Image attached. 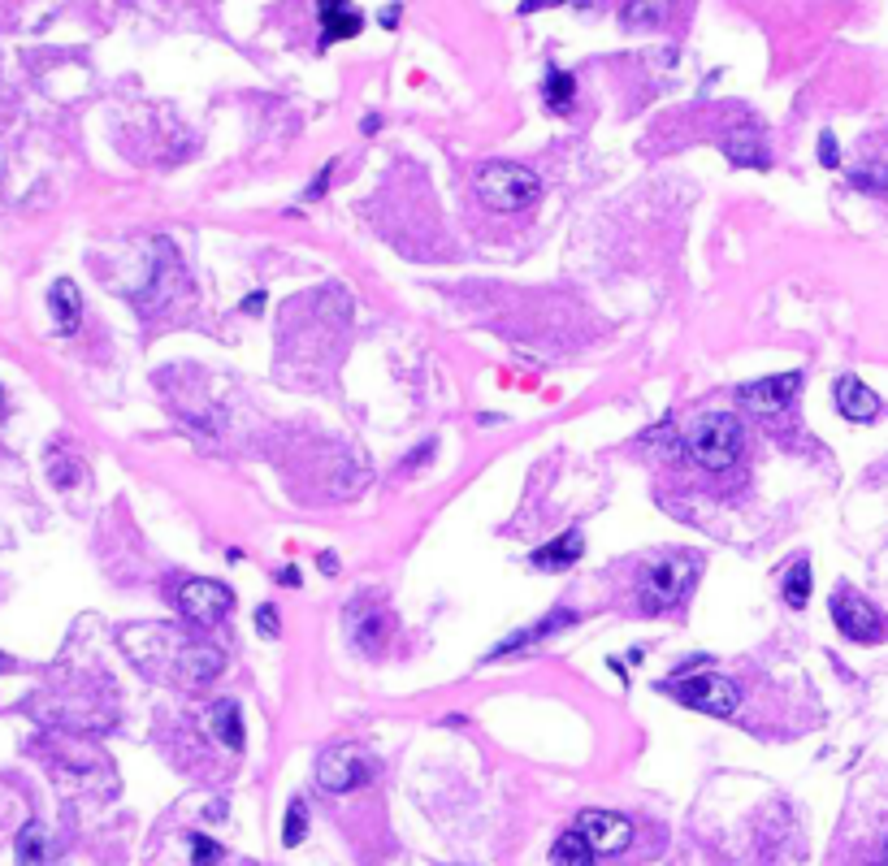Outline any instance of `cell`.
Instances as JSON below:
<instances>
[{
    "label": "cell",
    "instance_id": "1",
    "mask_svg": "<svg viewBox=\"0 0 888 866\" xmlns=\"http://www.w3.org/2000/svg\"><path fill=\"white\" fill-rule=\"evenodd\" d=\"M685 451L707 472H724V468L737 464L741 451H746V429H741V421L728 416V412H698L685 429Z\"/></svg>",
    "mask_w": 888,
    "mask_h": 866
},
{
    "label": "cell",
    "instance_id": "2",
    "mask_svg": "<svg viewBox=\"0 0 888 866\" xmlns=\"http://www.w3.org/2000/svg\"><path fill=\"white\" fill-rule=\"evenodd\" d=\"M477 195L494 213H520L542 200V178L529 165L516 161H490L477 169Z\"/></svg>",
    "mask_w": 888,
    "mask_h": 866
},
{
    "label": "cell",
    "instance_id": "3",
    "mask_svg": "<svg viewBox=\"0 0 888 866\" xmlns=\"http://www.w3.org/2000/svg\"><path fill=\"white\" fill-rule=\"evenodd\" d=\"M659 689L668 693V698L694 706V711H702V715H711V719H728L737 711V702H741V693H737L733 680L720 676V672H711V667H702V672H681V676L663 680Z\"/></svg>",
    "mask_w": 888,
    "mask_h": 866
},
{
    "label": "cell",
    "instance_id": "4",
    "mask_svg": "<svg viewBox=\"0 0 888 866\" xmlns=\"http://www.w3.org/2000/svg\"><path fill=\"white\" fill-rule=\"evenodd\" d=\"M694 576H698V559H689V555H663V559H655L642 572V585H637V589H642V611L646 615L672 611L676 602L689 594Z\"/></svg>",
    "mask_w": 888,
    "mask_h": 866
},
{
    "label": "cell",
    "instance_id": "5",
    "mask_svg": "<svg viewBox=\"0 0 888 866\" xmlns=\"http://www.w3.org/2000/svg\"><path fill=\"white\" fill-rule=\"evenodd\" d=\"M377 776V763L360 745H334L317 758V784L325 793H356Z\"/></svg>",
    "mask_w": 888,
    "mask_h": 866
},
{
    "label": "cell",
    "instance_id": "6",
    "mask_svg": "<svg viewBox=\"0 0 888 866\" xmlns=\"http://www.w3.org/2000/svg\"><path fill=\"white\" fill-rule=\"evenodd\" d=\"M832 611V624L841 628V637L850 641H863V646H876V641H888V620L871 607V602L863 594H854V589H837L828 602Z\"/></svg>",
    "mask_w": 888,
    "mask_h": 866
},
{
    "label": "cell",
    "instance_id": "7",
    "mask_svg": "<svg viewBox=\"0 0 888 866\" xmlns=\"http://www.w3.org/2000/svg\"><path fill=\"white\" fill-rule=\"evenodd\" d=\"M234 607V589L221 585V581H204V576H195V581H187L178 589V611L187 615L191 624H217L226 620Z\"/></svg>",
    "mask_w": 888,
    "mask_h": 866
},
{
    "label": "cell",
    "instance_id": "8",
    "mask_svg": "<svg viewBox=\"0 0 888 866\" xmlns=\"http://www.w3.org/2000/svg\"><path fill=\"white\" fill-rule=\"evenodd\" d=\"M802 390V373H780V377H759L737 390V403L759 416H785Z\"/></svg>",
    "mask_w": 888,
    "mask_h": 866
},
{
    "label": "cell",
    "instance_id": "9",
    "mask_svg": "<svg viewBox=\"0 0 888 866\" xmlns=\"http://www.w3.org/2000/svg\"><path fill=\"white\" fill-rule=\"evenodd\" d=\"M581 836L590 841L594 854H620V849L633 845V823L616 815V810H585L577 819Z\"/></svg>",
    "mask_w": 888,
    "mask_h": 866
},
{
    "label": "cell",
    "instance_id": "10",
    "mask_svg": "<svg viewBox=\"0 0 888 866\" xmlns=\"http://www.w3.org/2000/svg\"><path fill=\"white\" fill-rule=\"evenodd\" d=\"M832 399H837V412L845 416V421L854 425H871L880 416V395L871 390L867 382H858L854 373L837 377V386H832Z\"/></svg>",
    "mask_w": 888,
    "mask_h": 866
},
{
    "label": "cell",
    "instance_id": "11",
    "mask_svg": "<svg viewBox=\"0 0 888 866\" xmlns=\"http://www.w3.org/2000/svg\"><path fill=\"white\" fill-rule=\"evenodd\" d=\"M724 156L741 169H772V152H767V143L759 130L741 126V130H728L724 135Z\"/></svg>",
    "mask_w": 888,
    "mask_h": 866
},
{
    "label": "cell",
    "instance_id": "12",
    "mask_svg": "<svg viewBox=\"0 0 888 866\" xmlns=\"http://www.w3.org/2000/svg\"><path fill=\"white\" fill-rule=\"evenodd\" d=\"M585 555V537H581V529H568V533H559V537H551V542H542L538 550H533V568H542V572H564V568H572Z\"/></svg>",
    "mask_w": 888,
    "mask_h": 866
},
{
    "label": "cell",
    "instance_id": "13",
    "mask_svg": "<svg viewBox=\"0 0 888 866\" xmlns=\"http://www.w3.org/2000/svg\"><path fill=\"white\" fill-rule=\"evenodd\" d=\"M48 312H52V325H57V334H74L78 325H83V295H78V286L70 278H57L48 291Z\"/></svg>",
    "mask_w": 888,
    "mask_h": 866
},
{
    "label": "cell",
    "instance_id": "14",
    "mask_svg": "<svg viewBox=\"0 0 888 866\" xmlns=\"http://www.w3.org/2000/svg\"><path fill=\"white\" fill-rule=\"evenodd\" d=\"M217 672H221V650H213V646H182L178 650V680L187 689L208 685Z\"/></svg>",
    "mask_w": 888,
    "mask_h": 866
},
{
    "label": "cell",
    "instance_id": "15",
    "mask_svg": "<svg viewBox=\"0 0 888 866\" xmlns=\"http://www.w3.org/2000/svg\"><path fill=\"white\" fill-rule=\"evenodd\" d=\"M13 854H18V866H57V841L48 836L44 823H26Z\"/></svg>",
    "mask_w": 888,
    "mask_h": 866
},
{
    "label": "cell",
    "instance_id": "16",
    "mask_svg": "<svg viewBox=\"0 0 888 866\" xmlns=\"http://www.w3.org/2000/svg\"><path fill=\"white\" fill-rule=\"evenodd\" d=\"M321 31H325V44L351 39L364 31V13L351 9L347 0H321Z\"/></svg>",
    "mask_w": 888,
    "mask_h": 866
},
{
    "label": "cell",
    "instance_id": "17",
    "mask_svg": "<svg viewBox=\"0 0 888 866\" xmlns=\"http://www.w3.org/2000/svg\"><path fill=\"white\" fill-rule=\"evenodd\" d=\"M672 18V0H624L620 26L624 31H659Z\"/></svg>",
    "mask_w": 888,
    "mask_h": 866
},
{
    "label": "cell",
    "instance_id": "18",
    "mask_svg": "<svg viewBox=\"0 0 888 866\" xmlns=\"http://www.w3.org/2000/svg\"><path fill=\"white\" fill-rule=\"evenodd\" d=\"M208 724L230 750H243V715H239V702L234 698H217L213 711H208Z\"/></svg>",
    "mask_w": 888,
    "mask_h": 866
},
{
    "label": "cell",
    "instance_id": "19",
    "mask_svg": "<svg viewBox=\"0 0 888 866\" xmlns=\"http://www.w3.org/2000/svg\"><path fill=\"white\" fill-rule=\"evenodd\" d=\"M572 620H577V615H572V611H555V615H546V620H538L533 628H525V633H512V637L503 641V646H494L490 659H503L507 650H525V646H533V641H538V637H546V633H559V628H568Z\"/></svg>",
    "mask_w": 888,
    "mask_h": 866
},
{
    "label": "cell",
    "instance_id": "20",
    "mask_svg": "<svg viewBox=\"0 0 888 866\" xmlns=\"http://www.w3.org/2000/svg\"><path fill=\"white\" fill-rule=\"evenodd\" d=\"M551 862L555 866H594V849H590V841L581 836V828L577 832H564L559 841L551 845Z\"/></svg>",
    "mask_w": 888,
    "mask_h": 866
},
{
    "label": "cell",
    "instance_id": "21",
    "mask_svg": "<svg viewBox=\"0 0 888 866\" xmlns=\"http://www.w3.org/2000/svg\"><path fill=\"white\" fill-rule=\"evenodd\" d=\"M785 602L793 611H802L811 602V559H798L785 576Z\"/></svg>",
    "mask_w": 888,
    "mask_h": 866
},
{
    "label": "cell",
    "instance_id": "22",
    "mask_svg": "<svg viewBox=\"0 0 888 866\" xmlns=\"http://www.w3.org/2000/svg\"><path fill=\"white\" fill-rule=\"evenodd\" d=\"M542 96H546V104H551V109L564 113L568 104H572V96H577V83H572L568 70H551V74H546V83H542Z\"/></svg>",
    "mask_w": 888,
    "mask_h": 866
},
{
    "label": "cell",
    "instance_id": "23",
    "mask_svg": "<svg viewBox=\"0 0 888 866\" xmlns=\"http://www.w3.org/2000/svg\"><path fill=\"white\" fill-rule=\"evenodd\" d=\"M304 836H308V806H304V797H291L286 823H282V845L295 849V845H304Z\"/></svg>",
    "mask_w": 888,
    "mask_h": 866
},
{
    "label": "cell",
    "instance_id": "24",
    "mask_svg": "<svg viewBox=\"0 0 888 866\" xmlns=\"http://www.w3.org/2000/svg\"><path fill=\"white\" fill-rule=\"evenodd\" d=\"M221 862V845L204 832H191V866H217Z\"/></svg>",
    "mask_w": 888,
    "mask_h": 866
},
{
    "label": "cell",
    "instance_id": "25",
    "mask_svg": "<svg viewBox=\"0 0 888 866\" xmlns=\"http://www.w3.org/2000/svg\"><path fill=\"white\" fill-rule=\"evenodd\" d=\"M854 187H867V191H888V165H867L854 174Z\"/></svg>",
    "mask_w": 888,
    "mask_h": 866
},
{
    "label": "cell",
    "instance_id": "26",
    "mask_svg": "<svg viewBox=\"0 0 888 866\" xmlns=\"http://www.w3.org/2000/svg\"><path fill=\"white\" fill-rule=\"evenodd\" d=\"M819 161H824L828 169H837V165H841V148H837V139H832V135L819 139Z\"/></svg>",
    "mask_w": 888,
    "mask_h": 866
},
{
    "label": "cell",
    "instance_id": "27",
    "mask_svg": "<svg viewBox=\"0 0 888 866\" xmlns=\"http://www.w3.org/2000/svg\"><path fill=\"white\" fill-rule=\"evenodd\" d=\"M330 174H334V165H325L321 174H317V182H312V187L304 191V204H317L321 195H325V187H330Z\"/></svg>",
    "mask_w": 888,
    "mask_h": 866
},
{
    "label": "cell",
    "instance_id": "28",
    "mask_svg": "<svg viewBox=\"0 0 888 866\" xmlns=\"http://www.w3.org/2000/svg\"><path fill=\"white\" fill-rule=\"evenodd\" d=\"M256 624H260V633H265V637L278 633V607H269V602H265V607L256 611Z\"/></svg>",
    "mask_w": 888,
    "mask_h": 866
},
{
    "label": "cell",
    "instance_id": "29",
    "mask_svg": "<svg viewBox=\"0 0 888 866\" xmlns=\"http://www.w3.org/2000/svg\"><path fill=\"white\" fill-rule=\"evenodd\" d=\"M559 5H568V0H525V5H520V13H538V9H559Z\"/></svg>",
    "mask_w": 888,
    "mask_h": 866
},
{
    "label": "cell",
    "instance_id": "30",
    "mask_svg": "<svg viewBox=\"0 0 888 866\" xmlns=\"http://www.w3.org/2000/svg\"><path fill=\"white\" fill-rule=\"evenodd\" d=\"M0 672H9V659H5V654H0Z\"/></svg>",
    "mask_w": 888,
    "mask_h": 866
},
{
    "label": "cell",
    "instance_id": "31",
    "mask_svg": "<svg viewBox=\"0 0 888 866\" xmlns=\"http://www.w3.org/2000/svg\"><path fill=\"white\" fill-rule=\"evenodd\" d=\"M884 866H888V845H884Z\"/></svg>",
    "mask_w": 888,
    "mask_h": 866
},
{
    "label": "cell",
    "instance_id": "32",
    "mask_svg": "<svg viewBox=\"0 0 888 866\" xmlns=\"http://www.w3.org/2000/svg\"><path fill=\"white\" fill-rule=\"evenodd\" d=\"M0 403H5V395H0Z\"/></svg>",
    "mask_w": 888,
    "mask_h": 866
}]
</instances>
